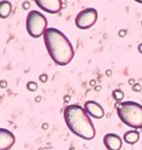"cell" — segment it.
<instances>
[{
  "label": "cell",
  "mask_w": 142,
  "mask_h": 150,
  "mask_svg": "<svg viewBox=\"0 0 142 150\" xmlns=\"http://www.w3.org/2000/svg\"><path fill=\"white\" fill-rule=\"evenodd\" d=\"M35 4L48 13H58L63 7L62 0H35Z\"/></svg>",
  "instance_id": "cell-6"
},
{
  "label": "cell",
  "mask_w": 142,
  "mask_h": 150,
  "mask_svg": "<svg viewBox=\"0 0 142 150\" xmlns=\"http://www.w3.org/2000/svg\"><path fill=\"white\" fill-rule=\"evenodd\" d=\"M64 121L70 132L84 140L95 137V126L86 109L78 104H71L64 109Z\"/></svg>",
  "instance_id": "cell-2"
},
{
  "label": "cell",
  "mask_w": 142,
  "mask_h": 150,
  "mask_svg": "<svg viewBox=\"0 0 142 150\" xmlns=\"http://www.w3.org/2000/svg\"><path fill=\"white\" fill-rule=\"evenodd\" d=\"M47 127H48V125H47V124H43V125H42V128H43V129H47Z\"/></svg>",
  "instance_id": "cell-18"
},
{
  "label": "cell",
  "mask_w": 142,
  "mask_h": 150,
  "mask_svg": "<svg viewBox=\"0 0 142 150\" xmlns=\"http://www.w3.org/2000/svg\"><path fill=\"white\" fill-rule=\"evenodd\" d=\"M16 142L15 134L6 128H0V150H10Z\"/></svg>",
  "instance_id": "cell-8"
},
{
  "label": "cell",
  "mask_w": 142,
  "mask_h": 150,
  "mask_svg": "<svg viewBox=\"0 0 142 150\" xmlns=\"http://www.w3.org/2000/svg\"><path fill=\"white\" fill-rule=\"evenodd\" d=\"M84 109L88 112V115L94 119H102L105 115V110L99 104L98 102L94 100H87L84 103Z\"/></svg>",
  "instance_id": "cell-9"
},
{
  "label": "cell",
  "mask_w": 142,
  "mask_h": 150,
  "mask_svg": "<svg viewBox=\"0 0 142 150\" xmlns=\"http://www.w3.org/2000/svg\"><path fill=\"white\" fill-rule=\"evenodd\" d=\"M136 3H139V4H142V0H135Z\"/></svg>",
  "instance_id": "cell-21"
},
{
  "label": "cell",
  "mask_w": 142,
  "mask_h": 150,
  "mask_svg": "<svg viewBox=\"0 0 142 150\" xmlns=\"http://www.w3.org/2000/svg\"><path fill=\"white\" fill-rule=\"evenodd\" d=\"M98 20V11L93 7L84 8L75 18V24L80 29H89L97 23Z\"/></svg>",
  "instance_id": "cell-5"
},
{
  "label": "cell",
  "mask_w": 142,
  "mask_h": 150,
  "mask_svg": "<svg viewBox=\"0 0 142 150\" xmlns=\"http://www.w3.org/2000/svg\"><path fill=\"white\" fill-rule=\"evenodd\" d=\"M139 52H140V53H142V44H140V45H139Z\"/></svg>",
  "instance_id": "cell-17"
},
{
  "label": "cell",
  "mask_w": 142,
  "mask_h": 150,
  "mask_svg": "<svg viewBox=\"0 0 142 150\" xmlns=\"http://www.w3.org/2000/svg\"><path fill=\"white\" fill-rule=\"evenodd\" d=\"M119 35L122 36V35H124V30H120V33H119Z\"/></svg>",
  "instance_id": "cell-20"
},
{
  "label": "cell",
  "mask_w": 142,
  "mask_h": 150,
  "mask_svg": "<svg viewBox=\"0 0 142 150\" xmlns=\"http://www.w3.org/2000/svg\"><path fill=\"white\" fill-rule=\"evenodd\" d=\"M25 28L28 34L37 39V38L42 36L47 29V18L45 17L43 13L31 10L27 16Z\"/></svg>",
  "instance_id": "cell-4"
},
{
  "label": "cell",
  "mask_w": 142,
  "mask_h": 150,
  "mask_svg": "<svg viewBox=\"0 0 142 150\" xmlns=\"http://www.w3.org/2000/svg\"><path fill=\"white\" fill-rule=\"evenodd\" d=\"M102 142L107 150H120L123 145V139L116 133H106L102 138Z\"/></svg>",
  "instance_id": "cell-7"
},
{
  "label": "cell",
  "mask_w": 142,
  "mask_h": 150,
  "mask_svg": "<svg viewBox=\"0 0 142 150\" xmlns=\"http://www.w3.org/2000/svg\"><path fill=\"white\" fill-rule=\"evenodd\" d=\"M112 97H113V99L115 100H117V102H120L123 98H124V93H123V91L122 90H113L112 91Z\"/></svg>",
  "instance_id": "cell-12"
},
{
  "label": "cell",
  "mask_w": 142,
  "mask_h": 150,
  "mask_svg": "<svg viewBox=\"0 0 142 150\" xmlns=\"http://www.w3.org/2000/svg\"><path fill=\"white\" fill-rule=\"evenodd\" d=\"M117 115L119 120L128 127L141 129L142 128V105L136 102H122L117 105Z\"/></svg>",
  "instance_id": "cell-3"
},
{
  "label": "cell",
  "mask_w": 142,
  "mask_h": 150,
  "mask_svg": "<svg viewBox=\"0 0 142 150\" xmlns=\"http://www.w3.org/2000/svg\"><path fill=\"white\" fill-rule=\"evenodd\" d=\"M69 100H70V97L66 96V97H65V102H69Z\"/></svg>",
  "instance_id": "cell-19"
},
{
  "label": "cell",
  "mask_w": 142,
  "mask_h": 150,
  "mask_svg": "<svg viewBox=\"0 0 142 150\" xmlns=\"http://www.w3.org/2000/svg\"><path fill=\"white\" fill-rule=\"evenodd\" d=\"M23 7H24V8H29V3L25 1V3L23 4Z\"/></svg>",
  "instance_id": "cell-15"
},
{
  "label": "cell",
  "mask_w": 142,
  "mask_h": 150,
  "mask_svg": "<svg viewBox=\"0 0 142 150\" xmlns=\"http://www.w3.org/2000/svg\"><path fill=\"white\" fill-rule=\"evenodd\" d=\"M141 90V87L139 86V85H135V87H134V91H140Z\"/></svg>",
  "instance_id": "cell-16"
},
{
  "label": "cell",
  "mask_w": 142,
  "mask_h": 150,
  "mask_svg": "<svg viewBox=\"0 0 142 150\" xmlns=\"http://www.w3.org/2000/svg\"><path fill=\"white\" fill-rule=\"evenodd\" d=\"M43 41L52 61L58 65H68L75 56L73 46L63 32L57 28H47L43 34Z\"/></svg>",
  "instance_id": "cell-1"
},
{
  "label": "cell",
  "mask_w": 142,
  "mask_h": 150,
  "mask_svg": "<svg viewBox=\"0 0 142 150\" xmlns=\"http://www.w3.org/2000/svg\"><path fill=\"white\" fill-rule=\"evenodd\" d=\"M140 139V132L139 129H130V131H127L123 136V140L128 144H136Z\"/></svg>",
  "instance_id": "cell-10"
},
{
  "label": "cell",
  "mask_w": 142,
  "mask_h": 150,
  "mask_svg": "<svg viewBox=\"0 0 142 150\" xmlns=\"http://www.w3.org/2000/svg\"><path fill=\"white\" fill-rule=\"evenodd\" d=\"M27 88L29 90V91H35L37 88V83L34 82V81H29V82L27 83Z\"/></svg>",
  "instance_id": "cell-13"
},
{
  "label": "cell",
  "mask_w": 142,
  "mask_h": 150,
  "mask_svg": "<svg viewBox=\"0 0 142 150\" xmlns=\"http://www.w3.org/2000/svg\"><path fill=\"white\" fill-rule=\"evenodd\" d=\"M11 8H12L11 3L7 1V0H3V1L0 3V16H1V18H6L10 16Z\"/></svg>",
  "instance_id": "cell-11"
},
{
  "label": "cell",
  "mask_w": 142,
  "mask_h": 150,
  "mask_svg": "<svg viewBox=\"0 0 142 150\" xmlns=\"http://www.w3.org/2000/svg\"><path fill=\"white\" fill-rule=\"evenodd\" d=\"M40 80H41L42 82H46V81H47V75H43V74L40 75Z\"/></svg>",
  "instance_id": "cell-14"
}]
</instances>
